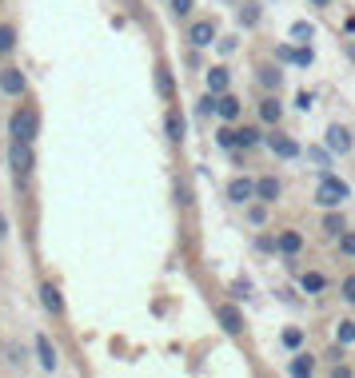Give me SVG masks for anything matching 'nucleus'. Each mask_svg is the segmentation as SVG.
<instances>
[{
    "instance_id": "nucleus-1",
    "label": "nucleus",
    "mask_w": 355,
    "mask_h": 378,
    "mask_svg": "<svg viewBox=\"0 0 355 378\" xmlns=\"http://www.w3.org/2000/svg\"><path fill=\"white\" fill-rule=\"evenodd\" d=\"M347 199H352V183L331 172H320V179H315V207L331 211V207H343Z\"/></svg>"
},
{
    "instance_id": "nucleus-2",
    "label": "nucleus",
    "mask_w": 355,
    "mask_h": 378,
    "mask_svg": "<svg viewBox=\"0 0 355 378\" xmlns=\"http://www.w3.org/2000/svg\"><path fill=\"white\" fill-rule=\"evenodd\" d=\"M36 132H40V116H36V108H33V104H20V108L8 116V140L33 143Z\"/></svg>"
},
{
    "instance_id": "nucleus-3",
    "label": "nucleus",
    "mask_w": 355,
    "mask_h": 378,
    "mask_svg": "<svg viewBox=\"0 0 355 378\" xmlns=\"http://www.w3.org/2000/svg\"><path fill=\"white\" fill-rule=\"evenodd\" d=\"M8 168H12V175L17 179H28L36 168V152H33V143H24V140H8Z\"/></svg>"
},
{
    "instance_id": "nucleus-4",
    "label": "nucleus",
    "mask_w": 355,
    "mask_h": 378,
    "mask_svg": "<svg viewBox=\"0 0 355 378\" xmlns=\"http://www.w3.org/2000/svg\"><path fill=\"white\" fill-rule=\"evenodd\" d=\"M192 48H211L216 40H220V24L211 20V16H200V20H192L188 24V36H184Z\"/></svg>"
},
{
    "instance_id": "nucleus-5",
    "label": "nucleus",
    "mask_w": 355,
    "mask_h": 378,
    "mask_svg": "<svg viewBox=\"0 0 355 378\" xmlns=\"http://www.w3.org/2000/svg\"><path fill=\"white\" fill-rule=\"evenodd\" d=\"M0 96H12V100L28 96V72L17 68V64H4L0 68Z\"/></svg>"
},
{
    "instance_id": "nucleus-6",
    "label": "nucleus",
    "mask_w": 355,
    "mask_h": 378,
    "mask_svg": "<svg viewBox=\"0 0 355 378\" xmlns=\"http://www.w3.org/2000/svg\"><path fill=\"white\" fill-rule=\"evenodd\" d=\"M224 199L232 207H248L252 199H256V179H252V175H236V179H227Z\"/></svg>"
},
{
    "instance_id": "nucleus-7",
    "label": "nucleus",
    "mask_w": 355,
    "mask_h": 378,
    "mask_svg": "<svg viewBox=\"0 0 355 378\" xmlns=\"http://www.w3.org/2000/svg\"><path fill=\"white\" fill-rule=\"evenodd\" d=\"M323 143H327V152L331 156H352V147H355V136H352V127H343V124H331L327 132H323Z\"/></svg>"
},
{
    "instance_id": "nucleus-8",
    "label": "nucleus",
    "mask_w": 355,
    "mask_h": 378,
    "mask_svg": "<svg viewBox=\"0 0 355 378\" xmlns=\"http://www.w3.org/2000/svg\"><path fill=\"white\" fill-rule=\"evenodd\" d=\"M216 318H220L224 334H232V339H240L243 327H248V323H243V311L236 307V303H220V307H216Z\"/></svg>"
},
{
    "instance_id": "nucleus-9",
    "label": "nucleus",
    "mask_w": 355,
    "mask_h": 378,
    "mask_svg": "<svg viewBox=\"0 0 355 378\" xmlns=\"http://www.w3.org/2000/svg\"><path fill=\"white\" fill-rule=\"evenodd\" d=\"M33 347H36V359H40V366H44L49 375H56V370H60V354H56V347H52V339H49V334H44V331H36Z\"/></svg>"
},
{
    "instance_id": "nucleus-10",
    "label": "nucleus",
    "mask_w": 355,
    "mask_h": 378,
    "mask_svg": "<svg viewBox=\"0 0 355 378\" xmlns=\"http://www.w3.org/2000/svg\"><path fill=\"white\" fill-rule=\"evenodd\" d=\"M256 199L259 204H279V199H284V179H279V175H259L256 179Z\"/></svg>"
},
{
    "instance_id": "nucleus-11",
    "label": "nucleus",
    "mask_w": 355,
    "mask_h": 378,
    "mask_svg": "<svg viewBox=\"0 0 355 378\" xmlns=\"http://www.w3.org/2000/svg\"><path fill=\"white\" fill-rule=\"evenodd\" d=\"M164 136L172 143H184V136H188V120L176 104H168V111H164Z\"/></svg>"
},
{
    "instance_id": "nucleus-12",
    "label": "nucleus",
    "mask_w": 355,
    "mask_h": 378,
    "mask_svg": "<svg viewBox=\"0 0 355 378\" xmlns=\"http://www.w3.org/2000/svg\"><path fill=\"white\" fill-rule=\"evenodd\" d=\"M216 116H220V124H236V120L243 116V100L236 92L216 96Z\"/></svg>"
},
{
    "instance_id": "nucleus-13",
    "label": "nucleus",
    "mask_w": 355,
    "mask_h": 378,
    "mask_svg": "<svg viewBox=\"0 0 355 378\" xmlns=\"http://www.w3.org/2000/svg\"><path fill=\"white\" fill-rule=\"evenodd\" d=\"M204 84H208L211 96L232 92V68H227V64H211L208 72H204Z\"/></svg>"
},
{
    "instance_id": "nucleus-14",
    "label": "nucleus",
    "mask_w": 355,
    "mask_h": 378,
    "mask_svg": "<svg viewBox=\"0 0 355 378\" xmlns=\"http://www.w3.org/2000/svg\"><path fill=\"white\" fill-rule=\"evenodd\" d=\"M259 124H263V127L284 124V100H279L275 92H268L263 100H259Z\"/></svg>"
},
{
    "instance_id": "nucleus-15",
    "label": "nucleus",
    "mask_w": 355,
    "mask_h": 378,
    "mask_svg": "<svg viewBox=\"0 0 355 378\" xmlns=\"http://www.w3.org/2000/svg\"><path fill=\"white\" fill-rule=\"evenodd\" d=\"M263 143H268V147H272V156H279V159H295V156H300V143L291 140V136H284V132H268Z\"/></svg>"
},
{
    "instance_id": "nucleus-16",
    "label": "nucleus",
    "mask_w": 355,
    "mask_h": 378,
    "mask_svg": "<svg viewBox=\"0 0 355 378\" xmlns=\"http://www.w3.org/2000/svg\"><path fill=\"white\" fill-rule=\"evenodd\" d=\"M36 295H40V307H44L52 318L64 315V295H60V287H56V283H40V291H36Z\"/></svg>"
},
{
    "instance_id": "nucleus-17",
    "label": "nucleus",
    "mask_w": 355,
    "mask_h": 378,
    "mask_svg": "<svg viewBox=\"0 0 355 378\" xmlns=\"http://www.w3.org/2000/svg\"><path fill=\"white\" fill-rule=\"evenodd\" d=\"M256 80H259L263 92H279V88H284V68H279V64H259Z\"/></svg>"
},
{
    "instance_id": "nucleus-18",
    "label": "nucleus",
    "mask_w": 355,
    "mask_h": 378,
    "mask_svg": "<svg viewBox=\"0 0 355 378\" xmlns=\"http://www.w3.org/2000/svg\"><path fill=\"white\" fill-rule=\"evenodd\" d=\"M275 56H279V64H300V68H311V48L307 44H300V48H291V44H279L275 48Z\"/></svg>"
},
{
    "instance_id": "nucleus-19",
    "label": "nucleus",
    "mask_w": 355,
    "mask_h": 378,
    "mask_svg": "<svg viewBox=\"0 0 355 378\" xmlns=\"http://www.w3.org/2000/svg\"><path fill=\"white\" fill-rule=\"evenodd\" d=\"M275 251L284 255V259H295V255L304 251V235H300V231H279V235H275Z\"/></svg>"
},
{
    "instance_id": "nucleus-20",
    "label": "nucleus",
    "mask_w": 355,
    "mask_h": 378,
    "mask_svg": "<svg viewBox=\"0 0 355 378\" xmlns=\"http://www.w3.org/2000/svg\"><path fill=\"white\" fill-rule=\"evenodd\" d=\"M327 287H331V283H327V275H323V271H304V275H300V291L311 295V299H320Z\"/></svg>"
},
{
    "instance_id": "nucleus-21",
    "label": "nucleus",
    "mask_w": 355,
    "mask_h": 378,
    "mask_svg": "<svg viewBox=\"0 0 355 378\" xmlns=\"http://www.w3.org/2000/svg\"><path fill=\"white\" fill-rule=\"evenodd\" d=\"M288 375H295V378H311V375H315V354H307V350H295V354H291V363H288Z\"/></svg>"
},
{
    "instance_id": "nucleus-22",
    "label": "nucleus",
    "mask_w": 355,
    "mask_h": 378,
    "mask_svg": "<svg viewBox=\"0 0 355 378\" xmlns=\"http://www.w3.org/2000/svg\"><path fill=\"white\" fill-rule=\"evenodd\" d=\"M263 127H256V124H243V127H236V143H240V152H252V147H259L263 143Z\"/></svg>"
},
{
    "instance_id": "nucleus-23",
    "label": "nucleus",
    "mask_w": 355,
    "mask_h": 378,
    "mask_svg": "<svg viewBox=\"0 0 355 378\" xmlns=\"http://www.w3.org/2000/svg\"><path fill=\"white\" fill-rule=\"evenodd\" d=\"M259 20H263V4H259V0H243L240 4V24L243 28H256Z\"/></svg>"
},
{
    "instance_id": "nucleus-24",
    "label": "nucleus",
    "mask_w": 355,
    "mask_h": 378,
    "mask_svg": "<svg viewBox=\"0 0 355 378\" xmlns=\"http://www.w3.org/2000/svg\"><path fill=\"white\" fill-rule=\"evenodd\" d=\"M156 92H160V100H176V84H172V72L164 68V64H156Z\"/></svg>"
},
{
    "instance_id": "nucleus-25",
    "label": "nucleus",
    "mask_w": 355,
    "mask_h": 378,
    "mask_svg": "<svg viewBox=\"0 0 355 378\" xmlns=\"http://www.w3.org/2000/svg\"><path fill=\"white\" fill-rule=\"evenodd\" d=\"M17 44H20V32H17V24H0V56H12L17 52Z\"/></svg>"
},
{
    "instance_id": "nucleus-26",
    "label": "nucleus",
    "mask_w": 355,
    "mask_h": 378,
    "mask_svg": "<svg viewBox=\"0 0 355 378\" xmlns=\"http://www.w3.org/2000/svg\"><path fill=\"white\" fill-rule=\"evenodd\" d=\"M216 147L227 152V156H232V152H240V143H236V127H232V124H220V132H216Z\"/></svg>"
},
{
    "instance_id": "nucleus-27",
    "label": "nucleus",
    "mask_w": 355,
    "mask_h": 378,
    "mask_svg": "<svg viewBox=\"0 0 355 378\" xmlns=\"http://www.w3.org/2000/svg\"><path fill=\"white\" fill-rule=\"evenodd\" d=\"M339 231H347V219L339 215V207H331V211L323 215V235H327V239H336Z\"/></svg>"
},
{
    "instance_id": "nucleus-28",
    "label": "nucleus",
    "mask_w": 355,
    "mask_h": 378,
    "mask_svg": "<svg viewBox=\"0 0 355 378\" xmlns=\"http://www.w3.org/2000/svg\"><path fill=\"white\" fill-rule=\"evenodd\" d=\"M288 36L295 40V44H311V40H315V24H307V20H295V24L288 28Z\"/></svg>"
},
{
    "instance_id": "nucleus-29",
    "label": "nucleus",
    "mask_w": 355,
    "mask_h": 378,
    "mask_svg": "<svg viewBox=\"0 0 355 378\" xmlns=\"http://www.w3.org/2000/svg\"><path fill=\"white\" fill-rule=\"evenodd\" d=\"M336 343L339 347H355V318H339L336 323Z\"/></svg>"
},
{
    "instance_id": "nucleus-30",
    "label": "nucleus",
    "mask_w": 355,
    "mask_h": 378,
    "mask_svg": "<svg viewBox=\"0 0 355 378\" xmlns=\"http://www.w3.org/2000/svg\"><path fill=\"white\" fill-rule=\"evenodd\" d=\"M279 347L284 350H300L304 347V331H300V327H284V331H279Z\"/></svg>"
},
{
    "instance_id": "nucleus-31",
    "label": "nucleus",
    "mask_w": 355,
    "mask_h": 378,
    "mask_svg": "<svg viewBox=\"0 0 355 378\" xmlns=\"http://www.w3.org/2000/svg\"><path fill=\"white\" fill-rule=\"evenodd\" d=\"M307 159H311V168L331 172V152H327V143H323V147H307Z\"/></svg>"
},
{
    "instance_id": "nucleus-32",
    "label": "nucleus",
    "mask_w": 355,
    "mask_h": 378,
    "mask_svg": "<svg viewBox=\"0 0 355 378\" xmlns=\"http://www.w3.org/2000/svg\"><path fill=\"white\" fill-rule=\"evenodd\" d=\"M248 223H252V227H263V223H268V204L252 199V204H248Z\"/></svg>"
},
{
    "instance_id": "nucleus-33",
    "label": "nucleus",
    "mask_w": 355,
    "mask_h": 378,
    "mask_svg": "<svg viewBox=\"0 0 355 378\" xmlns=\"http://www.w3.org/2000/svg\"><path fill=\"white\" fill-rule=\"evenodd\" d=\"M336 247L343 259H355V231H339L336 235Z\"/></svg>"
},
{
    "instance_id": "nucleus-34",
    "label": "nucleus",
    "mask_w": 355,
    "mask_h": 378,
    "mask_svg": "<svg viewBox=\"0 0 355 378\" xmlns=\"http://www.w3.org/2000/svg\"><path fill=\"white\" fill-rule=\"evenodd\" d=\"M339 299L347 303V307H355V271L343 279V283H339Z\"/></svg>"
},
{
    "instance_id": "nucleus-35",
    "label": "nucleus",
    "mask_w": 355,
    "mask_h": 378,
    "mask_svg": "<svg viewBox=\"0 0 355 378\" xmlns=\"http://www.w3.org/2000/svg\"><path fill=\"white\" fill-rule=\"evenodd\" d=\"M192 4H196V0H168V8H172V16H180V20H184V16L192 12Z\"/></svg>"
},
{
    "instance_id": "nucleus-36",
    "label": "nucleus",
    "mask_w": 355,
    "mask_h": 378,
    "mask_svg": "<svg viewBox=\"0 0 355 378\" xmlns=\"http://www.w3.org/2000/svg\"><path fill=\"white\" fill-rule=\"evenodd\" d=\"M216 48H220L224 56H232V52L240 48V40H236V36H220V40H216Z\"/></svg>"
},
{
    "instance_id": "nucleus-37",
    "label": "nucleus",
    "mask_w": 355,
    "mask_h": 378,
    "mask_svg": "<svg viewBox=\"0 0 355 378\" xmlns=\"http://www.w3.org/2000/svg\"><path fill=\"white\" fill-rule=\"evenodd\" d=\"M256 251L272 255V251H275V235H256Z\"/></svg>"
},
{
    "instance_id": "nucleus-38",
    "label": "nucleus",
    "mask_w": 355,
    "mask_h": 378,
    "mask_svg": "<svg viewBox=\"0 0 355 378\" xmlns=\"http://www.w3.org/2000/svg\"><path fill=\"white\" fill-rule=\"evenodd\" d=\"M8 363L20 370V366H24V347H8Z\"/></svg>"
},
{
    "instance_id": "nucleus-39",
    "label": "nucleus",
    "mask_w": 355,
    "mask_h": 378,
    "mask_svg": "<svg viewBox=\"0 0 355 378\" xmlns=\"http://www.w3.org/2000/svg\"><path fill=\"white\" fill-rule=\"evenodd\" d=\"M8 231H12V223H8V215H4V211H0V243L8 239Z\"/></svg>"
},
{
    "instance_id": "nucleus-40",
    "label": "nucleus",
    "mask_w": 355,
    "mask_h": 378,
    "mask_svg": "<svg viewBox=\"0 0 355 378\" xmlns=\"http://www.w3.org/2000/svg\"><path fill=\"white\" fill-rule=\"evenodd\" d=\"M331 375H336V378H352L355 370H352V366H343V363H336V366H331Z\"/></svg>"
},
{
    "instance_id": "nucleus-41",
    "label": "nucleus",
    "mask_w": 355,
    "mask_h": 378,
    "mask_svg": "<svg viewBox=\"0 0 355 378\" xmlns=\"http://www.w3.org/2000/svg\"><path fill=\"white\" fill-rule=\"evenodd\" d=\"M295 108H311V92H300V96H295Z\"/></svg>"
},
{
    "instance_id": "nucleus-42",
    "label": "nucleus",
    "mask_w": 355,
    "mask_h": 378,
    "mask_svg": "<svg viewBox=\"0 0 355 378\" xmlns=\"http://www.w3.org/2000/svg\"><path fill=\"white\" fill-rule=\"evenodd\" d=\"M343 52H347V56L355 60V40H343Z\"/></svg>"
},
{
    "instance_id": "nucleus-43",
    "label": "nucleus",
    "mask_w": 355,
    "mask_h": 378,
    "mask_svg": "<svg viewBox=\"0 0 355 378\" xmlns=\"http://www.w3.org/2000/svg\"><path fill=\"white\" fill-rule=\"evenodd\" d=\"M311 4H315V8H331V0H311Z\"/></svg>"
}]
</instances>
